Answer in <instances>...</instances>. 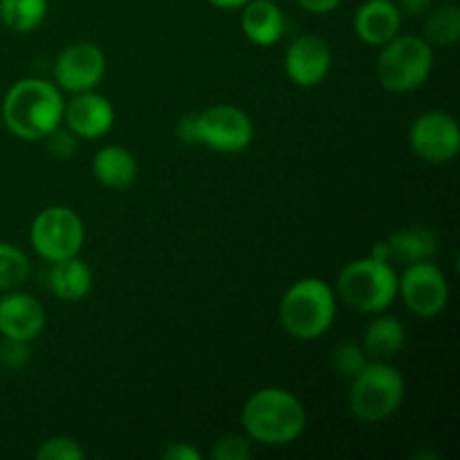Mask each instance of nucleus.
Listing matches in <instances>:
<instances>
[{"instance_id": "1", "label": "nucleus", "mask_w": 460, "mask_h": 460, "mask_svg": "<svg viewBox=\"0 0 460 460\" xmlns=\"http://www.w3.org/2000/svg\"><path fill=\"white\" fill-rule=\"evenodd\" d=\"M66 99L54 81L21 79L7 90L0 108L3 126L22 142H40L63 124Z\"/></svg>"}, {"instance_id": "2", "label": "nucleus", "mask_w": 460, "mask_h": 460, "mask_svg": "<svg viewBox=\"0 0 460 460\" xmlns=\"http://www.w3.org/2000/svg\"><path fill=\"white\" fill-rule=\"evenodd\" d=\"M241 425L252 443L263 447H286L304 436L308 416L295 394L279 386L256 391L241 411Z\"/></svg>"}, {"instance_id": "3", "label": "nucleus", "mask_w": 460, "mask_h": 460, "mask_svg": "<svg viewBox=\"0 0 460 460\" xmlns=\"http://www.w3.org/2000/svg\"><path fill=\"white\" fill-rule=\"evenodd\" d=\"M337 317L335 290L323 279L305 277L292 283L279 304V319L292 340L314 341L326 335Z\"/></svg>"}, {"instance_id": "4", "label": "nucleus", "mask_w": 460, "mask_h": 460, "mask_svg": "<svg viewBox=\"0 0 460 460\" xmlns=\"http://www.w3.org/2000/svg\"><path fill=\"white\" fill-rule=\"evenodd\" d=\"M178 137L184 144H198L216 153H241L254 139V124L250 115L236 106L218 103L180 119Z\"/></svg>"}, {"instance_id": "5", "label": "nucleus", "mask_w": 460, "mask_h": 460, "mask_svg": "<svg viewBox=\"0 0 460 460\" xmlns=\"http://www.w3.org/2000/svg\"><path fill=\"white\" fill-rule=\"evenodd\" d=\"M337 295L358 313L380 314L398 299V274L389 261L376 256L355 259L340 272Z\"/></svg>"}, {"instance_id": "6", "label": "nucleus", "mask_w": 460, "mask_h": 460, "mask_svg": "<svg viewBox=\"0 0 460 460\" xmlns=\"http://www.w3.org/2000/svg\"><path fill=\"white\" fill-rule=\"evenodd\" d=\"M407 398V382L389 362H368L350 377L349 409L358 420L382 422L398 413Z\"/></svg>"}, {"instance_id": "7", "label": "nucleus", "mask_w": 460, "mask_h": 460, "mask_svg": "<svg viewBox=\"0 0 460 460\" xmlns=\"http://www.w3.org/2000/svg\"><path fill=\"white\" fill-rule=\"evenodd\" d=\"M376 70L377 81L386 93H413L425 85L434 70V49L422 36L398 34L382 45Z\"/></svg>"}, {"instance_id": "8", "label": "nucleus", "mask_w": 460, "mask_h": 460, "mask_svg": "<svg viewBox=\"0 0 460 460\" xmlns=\"http://www.w3.org/2000/svg\"><path fill=\"white\" fill-rule=\"evenodd\" d=\"M30 243L36 254L48 263L79 256L85 243L84 220L70 207H48L31 223Z\"/></svg>"}, {"instance_id": "9", "label": "nucleus", "mask_w": 460, "mask_h": 460, "mask_svg": "<svg viewBox=\"0 0 460 460\" xmlns=\"http://www.w3.org/2000/svg\"><path fill=\"white\" fill-rule=\"evenodd\" d=\"M398 296L409 313L422 319H434L449 304V283L443 270L431 261L404 265L398 277Z\"/></svg>"}, {"instance_id": "10", "label": "nucleus", "mask_w": 460, "mask_h": 460, "mask_svg": "<svg viewBox=\"0 0 460 460\" xmlns=\"http://www.w3.org/2000/svg\"><path fill=\"white\" fill-rule=\"evenodd\" d=\"M409 144L420 160L429 164H447L460 153L458 121L443 111L422 112L409 130Z\"/></svg>"}, {"instance_id": "11", "label": "nucleus", "mask_w": 460, "mask_h": 460, "mask_svg": "<svg viewBox=\"0 0 460 460\" xmlns=\"http://www.w3.org/2000/svg\"><path fill=\"white\" fill-rule=\"evenodd\" d=\"M106 54L94 43H75L63 49L54 61V84L63 94L94 90L106 76Z\"/></svg>"}, {"instance_id": "12", "label": "nucleus", "mask_w": 460, "mask_h": 460, "mask_svg": "<svg viewBox=\"0 0 460 460\" xmlns=\"http://www.w3.org/2000/svg\"><path fill=\"white\" fill-rule=\"evenodd\" d=\"M332 67V49L322 36L304 34L290 43L286 52V75L299 88L323 84Z\"/></svg>"}, {"instance_id": "13", "label": "nucleus", "mask_w": 460, "mask_h": 460, "mask_svg": "<svg viewBox=\"0 0 460 460\" xmlns=\"http://www.w3.org/2000/svg\"><path fill=\"white\" fill-rule=\"evenodd\" d=\"M48 314L43 304L27 292L9 290L0 296V335L3 340L31 344L45 331Z\"/></svg>"}, {"instance_id": "14", "label": "nucleus", "mask_w": 460, "mask_h": 460, "mask_svg": "<svg viewBox=\"0 0 460 460\" xmlns=\"http://www.w3.org/2000/svg\"><path fill=\"white\" fill-rule=\"evenodd\" d=\"M63 121L76 137L99 139L111 133L115 126V108L108 97L88 90V93L72 94L70 102H66Z\"/></svg>"}, {"instance_id": "15", "label": "nucleus", "mask_w": 460, "mask_h": 460, "mask_svg": "<svg viewBox=\"0 0 460 460\" xmlns=\"http://www.w3.org/2000/svg\"><path fill=\"white\" fill-rule=\"evenodd\" d=\"M402 12L394 0H367L358 7L353 18V30L362 43L382 48L400 34Z\"/></svg>"}, {"instance_id": "16", "label": "nucleus", "mask_w": 460, "mask_h": 460, "mask_svg": "<svg viewBox=\"0 0 460 460\" xmlns=\"http://www.w3.org/2000/svg\"><path fill=\"white\" fill-rule=\"evenodd\" d=\"M241 9V27L245 31L247 40H252L259 48H272L274 43L281 40L283 30H286V16H283L279 3L250 0Z\"/></svg>"}, {"instance_id": "17", "label": "nucleus", "mask_w": 460, "mask_h": 460, "mask_svg": "<svg viewBox=\"0 0 460 460\" xmlns=\"http://www.w3.org/2000/svg\"><path fill=\"white\" fill-rule=\"evenodd\" d=\"M93 175L106 189H128L137 180V160L124 146H103L93 157Z\"/></svg>"}, {"instance_id": "18", "label": "nucleus", "mask_w": 460, "mask_h": 460, "mask_svg": "<svg viewBox=\"0 0 460 460\" xmlns=\"http://www.w3.org/2000/svg\"><path fill=\"white\" fill-rule=\"evenodd\" d=\"M93 281L94 277L90 265L85 261H81L79 256H72V259H63L52 263L48 286L58 301L76 304V301H84L90 295Z\"/></svg>"}, {"instance_id": "19", "label": "nucleus", "mask_w": 460, "mask_h": 460, "mask_svg": "<svg viewBox=\"0 0 460 460\" xmlns=\"http://www.w3.org/2000/svg\"><path fill=\"white\" fill-rule=\"evenodd\" d=\"M407 344V331L400 319L382 314L373 319L362 337V349L371 362H389Z\"/></svg>"}, {"instance_id": "20", "label": "nucleus", "mask_w": 460, "mask_h": 460, "mask_svg": "<svg viewBox=\"0 0 460 460\" xmlns=\"http://www.w3.org/2000/svg\"><path fill=\"white\" fill-rule=\"evenodd\" d=\"M386 247H389V261L411 265L434 259L436 250H438V241H436V234L431 229L407 227L395 232L386 241Z\"/></svg>"}, {"instance_id": "21", "label": "nucleus", "mask_w": 460, "mask_h": 460, "mask_svg": "<svg viewBox=\"0 0 460 460\" xmlns=\"http://www.w3.org/2000/svg\"><path fill=\"white\" fill-rule=\"evenodd\" d=\"M49 0H0V21L16 34H30L43 25Z\"/></svg>"}, {"instance_id": "22", "label": "nucleus", "mask_w": 460, "mask_h": 460, "mask_svg": "<svg viewBox=\"0 0 460 460\" xmlns=\"http://www.w3.org/2000/svg\"><path fill=\"white\" fill-rule=\"evenodd\" d=\"M425 36L429 45H440V48H447V45L458 43L460 39V9L456 4H440V7H431L427 12L425 21Z\"/></svg>"}, {"instance_id": "23", "label": "nucleus", "mask_w": 460, "mask_h": 460, "mask_svg": "<svg viewBox=\"0 0 460 460\" xmlns=\"http://www.w3.org/2000/svg\"><path fill=\"white\" fill-rule=\"evenodd\" d=\"M31 263L21 247L12 243H0V292L21 288L30 279Z\"/></svg>"}, {"instance_id": "24", "label": "nucleus", "mask_w": 460, "mask_h": 460, "mask_svg": "<svg viewBox=\"0 0 460 460\" xmlns=\"http://www.w3.org/2000/svg\"><path fill=\"white\" fill-rule=\"evenodd\" d=\"M36 458L39 460H81L85 458L84 447L76 443L70 436H54L40 443L36 449Z\"/></svg>"}, {"instance_id": "25", "label": "nucleus", "mask_w": 460, "mask_h": 460, "mask_svg": "<svg viewBox=\"0 0 460 460\" xmlns=\"http://www.w3.org/2000/svg\"><path fill=\"white\" fill-rule=\"evenodd\" d=\"M368 362H371V359L367 358L364 349L358 344H341L332 350V364H335V368L340 371V376L349 377V380L358 376Z\"/></svg>"}, {"instance_id": "26", "label": "nucleus", "mask_w": 460, "mask_h": 460, "mask_svg": "<svg viewBox=\"0 0 460 460\" xmlns=\"http://www.w3.org/2000/svg\"><path fill=\"white\" fill-rule=\"evenodd\" d=\"M214 460H250L252 458V440L247 436L229 434L216 440L211 447Z\"/></svg>"}, {"instance_id": "27", "label": "nucleus", "mask_w": 460, "mask_h": 460, "mask_svg": "<svg viewBox=\"0 0 460 460\" xmlns=\"http://www.w3.org/2000/svg\"><path fill=\"white\" fill-rule=\"evenodd\" d=\"M45 139H48L49 153H52L54 157H58V160H70L76 153V146H79V142H76L79 137H76L72 130L61 128V126H58L54 133H49Z\"/></svg>"}, {"instance_id": "28", "label": "nucleus", "mask_w": 460, "mask_h": 460, "mask_svg": "<svg viewBox=\"0 0 460 460\" xmlns=\"http://www.w3.org/2000/svg\"><path fill=\"white\" fill-rule=\"evenodd\" d=\"M0 359H3L4 367H22V364L30 359V344H27V341L4 340V344L0 346Z\"/></svg>"}, {"instance_id": "29", "label": "nucleus", "mask_w": 460, "mask_h": 460, "mask_svg": "<svg viewBox=\"0 0 460 460\" xmlns=\"http://www.w3.org/2000/svg\"><path fill=\"white\" fill-rule=\"evenodd\" d=\"M164 460H202V454L191 443H169L162 452Z\"/></svg>"}, {"instance_id": "30", "label": "nucleus", "mask_w": 460, "mask_h": 460, "mask_svg": "<svg viewBox=\"0 0 460 460\" xmlns=\"http://www.w3.org/2000/svg\"><path fill=\"white\" fill-rule=\"evenodd\" d=\"M301 9H305L308 13L314 16H326V13L335 12L341 4V0H295Z\"/></svg>"}, {"instance_id": "31", "label": "nucleus", "mask_w": 460, "mask_h": 460, "mask_svg": "<svg viewBox=\"0 0 460 460\" xmlns=\"http://www.w3.org/2000/svg\"><path fill=\"white\" fill-rule=\"evenodd\" d=\"M400 12L409 16H425L431 9V0H400Z\"/></svg>"}, {"instance_id": "32", "label": "nucleus", "mask_w": 460, "mask_h": 460, "mask_svg": "<svg viewBox=\"0 0 460 460\" xmlns=\"http://www.w3.org/2000/svg\"><path fill=\"white\" fill-rule=\"evenodd\" d=\"M207 3L214 4V7H218V9H241V7H245L250 0H207Z\"/></svg>"}, {"instance_id": "33", "label": "nucleus", "mask_w": 460, "mask_h": 460, "mask_svg": "<svg viewBox=\"0 0 460 460\" xmlns=\"http://www.w3.org/2000/svg\"><path fill=\"white\" fill-rule=\"evenodd\" d=\"M371 256H376V259H382V261H389V247H386V241L377 243V245L373 247Z\"/></svg>"}, {"instance_id": "34", "label": "nucleus", "mask_w": 460, "mask_h": 460, "mask_svg": "<svg viewBox=\"0 0 460 460\" xmlns=\"http://www.w3.org/2000/svg\"><path fill=\"white\" fill-rule=\"evenodd\" d=\"M270 3H281V0H270Z\"/></svg>"}, {"instance_id": "35", "label": "nucleus", "mask_w": 460, "mask_h": 460, "mask_svg": "<svg viewBox=\"0 0 460 460\" xmlns=\"http://www.w3.org/2000/svg\"><path fill=\"white\" fill-rule=\"evenodd\" d=\"M0 128H3V117H0Z\"/></svg>"}]
</instances>
